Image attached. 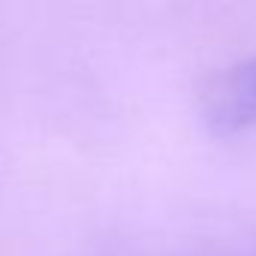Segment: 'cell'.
Returning a JSON list of instances; mask_svg holds the SVG:
<instances>
[{
  "mask_svg": "<svg viewBox=\"0 0 256 256\" xmlns=\"http://www.w3.org/2000/svg\"><path fill=\"white\" fill-rule=\"evenodd\" d=\"M205 118L217 133L256 130V58L226 66L205 84Z\"/></svg>",
  "mask_w": 256,
  "mask_h": 256,
  "instance_id": "cell-1",
  "label": "cell"
}]
</instances>
